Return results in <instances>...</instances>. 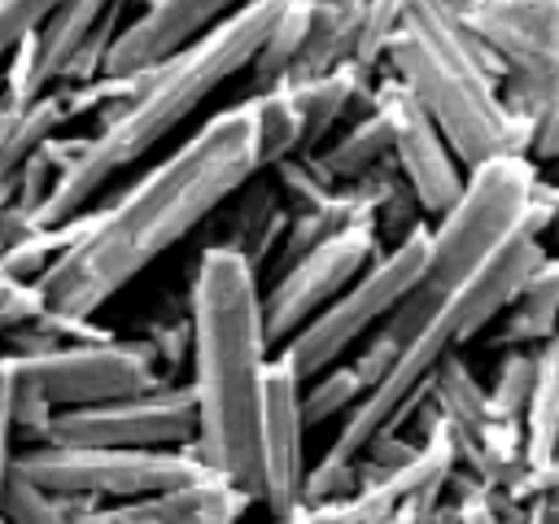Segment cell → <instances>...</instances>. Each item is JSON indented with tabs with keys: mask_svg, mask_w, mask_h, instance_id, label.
Returning <instances> with one entry per match:
<instances>
[{
	"mask_svg": "<svg viewBox=\"0 0 559 524\" xmlns=\"http://www.w3.org/2000/svg\"><path fill=\"white\" fill-rule=\"evenodd\" d=\"M253 96L197 122L166 157L131 179L109 201L79 214V236L35 279L44 310L96 319L140 271L192 236L253 175H262Z\"/></svg>",
	"mask_w": 559,
	"mask_h": 524,
	"instance_id": "obj_1",
	"label": "cell"
},
{
	"mask_svg": "<svg viewBox=\"0 0 559 524\" xmlns=\"http://www.w3.org/2000/svg\"><path fill=\"white\" fill-rule=\"evenodd\" d=\"M192 354L188 389L197 402V437L188 450L205 472L262 502V419L271 336L262 323L258 271L231 249L205 245L188 279Z\"/></svg>",
	"mask_w": 559,
	"mask_h": 524,
	"instance_id": "obj_2",
	"label": "cell"
},
{
	"mask_svg": "<svg viewBox=\"0 0 559 524\" xmlns=\"http://www.w3.org/2000/svg\"><path fill=\"white\" fill-rule=\"evenodd\" d=\"M288 9V0H245L227 13L210 35L166 57L162 66L135 74V87L100 114V127L87 135V148L61 170L44 205L35 210V227H61L74 214L92 210L96 192L140 157H148L162 140H170L227 79L253 66L266 31Z\"/></svg>",
	"mask_w": 559,
	"mask_h": 524,
	"instance_id": "obj_3",
	"label": "cell"
},
{
	"mask_svg": "<svg viewBox=\"0 0 559 524\" xmlns=\"http://www.w3.org/2000/svg\"><path fill=\"white\" fill-rule=\"evenodd\" d=\"M380 66L415 92L463 170L507 153L528 157L533 140L502 105L507 70L498 52L454 17L450 0H411Z\"/></svg>",
	"mask_w": 559,
	"mask_h": 524,
	"instance_id": "obj_4",
	"label": "cell"
},
{
	"mask_svg": "<svg viewBox=\"0 0 559 524\" xmlns=\"http://www.w3.org/2000/svg\"><path fill=\"white\" fill-rule=\"evenodd\" d=\"M537 166L528 157H493L463 175L459 201L428 231V275L424 284L445 293L459 288L480 262H489L511 236L524 231V214L533 205Z\"/></svg>",
	"mask_w": 559,
	"mask_h": 524,
	"instance_id": "obj_5",
	"label": "cell"
},
{
	"mask_svg": "<svg viewBox=\"0 0 559 524\" xmlns=\"http://www.w3.org/2000/svg\"><path fill=\"white\" fill-rule=\"evenodd\" d=\"M454 17L498 52L511 87L537 109L528 162H559V0H450Z\"/></svg>",
	"mask_w": 559,
	"mask_h": 524,
	"instance_id": "obj_6",
	"label": "cell"
},
{
	"mask_svg": "<svg viewBox=\"0 0 559 524\" xmlns=\"http://www.w3.org/2000/svg\"><path fill=\"white\" fill-rule=\"evenodd\" d=\"M432 231V227H428ZM428 231L393 245V249H380L367 271L332 301L323 306L297 336H288L280 345V358L297 371V380H314L319 371L336 367L362 336H371L393 310L402 297H411L424 275H428Z\"/></svg>",
	"mask_w": 559,
	"mask_h": 524,
	"instance_id": "obj_7",
	"label": "cell"
},
{
	"mask_svg": "<svg viewBox=\"0 0 559 524\" xmlns=\"http://www.w3.org/2000/svg\"><path fill=\"white\" fill-rule=\"evenodd\" d=\"M13 472L26 480L70 493V498H92L105 507L109 502H135L148 493L179 489L197 476H205L201 458L188 445L175 450H96V445H26L17 450Z\"/></svg>",
	"mask_w": 559,
	"mask_h": 524,
	"instance_id": "obj_8",
	"label": "cell"
},
{
	"mask_svg": "<svg viewBox=\"0 0 559 524\" xmlns=\"http://www.w3.org/2000/svg\"><path fill=\"white\" fill-rule=\"evenodd\" d=\"M197 437V402L188 384H162L153 393L57 410L48 445H96V450H175Z\"/></svg>",
	"mask_w": 559,
	"mask_h": 524,
	"instance_id": "obj_9",
	"label": "cell"
},
{
	"mask_svg": "<svg viewBox=\"0 0 559 524\" xmlns=\"http://www.w3.org/2000/svg\"><path fill=\"white\" fill-rule=\"evenodd\" d=\"M376 253H380L376 223H354L328 236L323 245H314L310 253H301L297 262H288L284 271H275V284L262 293V323L271 345L297 336L323 306H332L367 271Z\"/></svg>",
	"mask_w": 559,
	"mask_h": 524,
	"instance_id": "obj_10",
	"label": "cell"
},
{
	"mask_svg": "<svg viewBox=\"0 0 559 524\" xmlns=\"http://www.w3.org/2000/svg\"><path fill=\"white\" fill-rule=\"evenodd\" d=\"M35 380L44 384L48 402L57 410H74V406H100V402H118V397H135V393H153L162 384H170L153 358V349L135 336V341H79V345H61L44 358H22Z\"/></svg>",
	"mask_w": 559,
	"mask_h": 524,
	"instance_id": "obj_11",
	"label": "cell"
},
{
	"mask_svg": "<svg viewBox=\"0 0 559 524\" xmlns=\"http://www.w3.org/2000/svg\"><path fill=\"white\" fill-rule=\"evenodd\" d=\"M371 109L389 122V135H393V162L402 170V179L411 183V192L419 196L424 214L428 218H441L459 192H463V166L459 157L450 153L445 135L437 131V122L424 114V105L415 100V92L393 79L389 70L376 74V100Z\"/></svg>",
	"mask_w": 559,
	"mask_h": 524,
	"instance_id": "obj_12",
	"label": "cell"
},
{
	"mask_svg": "<svg viewBox=\"0 0 559 524\" xmlns=\"http://www.w3.org/2000/svg\"><path fill=\"white\" fill-rule=\"evenodd\" d=\"M245 0H144L109 44L105 74H144L210 35Z\"/></svg>",
	"mask_w": 559,
	"mask_h": 524,
	"instance_id": "obj_13",
	"label": "cell"
},
{
	"mask_svg": "<svg viewBox=\"0 0 559 524\" xmlns=\"http://www.w3.org/2000/svg\"><path fill=\"white\" fill-rule=\"evenodd\" d=\"M306 419H301V380L284 358H271L266 371V419H262V502L271 515L301 507L306 485Z\"/></svg>",
	"mask_w": 559,
	"mask_h": 524,
	"instance_id": "obj_14",
	"label": "cell"
},
{
	"mask_svg": "<svg viewBox=\"0 0 559 524\" xmlns=\"http://www.w3.org/2000/svg\"><path fill=\"white\" fill-rule=\"evenodd\" d=\"M249 507H253L249 493H240L236 485L205 472L179 489L100 507L92 524H240V515Z\"/></svg>",
	"mask_w": 559,
	"mask_h": 524,
	"instance_id": "obj_15",
	"label": "cell"
},
{
	"mask_svg": "<svg viewBox=\"0 0 559 524\" xmlns=\"http://www.w3.org/2000/svg\"><path fill=\"white\" fill-rule=\"evenodd\" d=\"M227 218H223V236L214 240L218 249H231L236 258H245L258 275L266 262H275L280 245H284V231L293 223V210L284 205L280 188L271 183V175H253L240 192L227 196Z\"/></svg>",
	"mask_w": 559,
	"mask_h": 524,
	"instance_id": "obj_16",
	"label": "cell"
},
{
	"mask_svg": "<svg viewBox=\"0 0 559 524\" xmlns=\"http://www.w3.org/2000/svg\"><path fill=\"white\" fill-rule=\"evenodd\" d=\"M288 92H293V105H297V118H301V148L314 153L332 135L336 122H345V118L354 122V118L371 114L376 70L362 66V61H345L332 74L310 79V83H297Z\"/></svg>",
	"mask_w": 559,
	"mask_h": 524,
	"instance_id": "obj_17",
	"label": "cell"
},
{
	"mask_svg": "<svg viewBox=\"0 0 559 524\" xmlns=\"http://www.w3.org/2000/svg\"><path fill=\"white\" fill-rule=\"evenodd\" d=\"M310 31L293 57V70L280 87H297L310 79L332 74L336 66L358 57V35H362V9L367 0H310Z\"/></svg>",
	"mask_w": 559,
	"mask_h": 524,
	"instance_id": "obj_18",
	"label": "cell"
},
{
	"mask_svg": "<svg viewBox=\"0 0 559 524\" xmlns=\"http://www.w3.org/2000/svg\"><path fill=\"white\" fill-rule=\"evenodd\" d=\"M555 454H559V327L546 345H537V371L524 410V467H542Z\"/></svg>",
	"mask_w": 559,
	"mask_h": 524,
	"instance_id": "obj_19",
	"label": "cell"
},
{
	"mask_svg": "<svg viewBox=\"0 0 559 524\" xmlns=\"http://www.w3.org/2000/svg\"><path fill=\"white\" fill-rule=\"evenodd\" d=\"M96 511H100V502L52 493V489L26 480L22 472H13L4 493H0V520L4 524H92Z\"/></svg>",
	"mask_w": 559,
	"mask_h": 524,
	"instance_id": "obj_20",
	"label": "cell"
},
{
	"mask_svg": "<svg viewBox=\"0 0 559 524\" xmlns=\"http://www.w3.org/2000/svg\"><path fill=\"white\" fill-rule=\"evenodd\" d=\"M57 131H66V109H61V96L48 87L35 105L17 109L9 127H0V188L17 183V175L31 162V153Z\"/></svg>",
	"mask_w": 559,
	"mask_h": 524,
	"instance_id": "obj_21",
	"label": "cell"
},
{
	"mask_svg": "<svg viewBox=\"0 0 559 524\" xmlns=\"http://www.w3.org/2000/svg\"><path fill=\"white\" fill-rule=\"evenodd\" d=\"M310 9H314L310 0H288V9L275 17V26L266 31V39H262L253 66L245 70V74H249V96L271 92V87H280V83L288 79L293 57H297V48H301V39H306V31H310Z\"/></svg>",
	"mask_w": 559,
	"mask_h": 524,
	"instance_id": "obj_22",
	"label": "cell"
},
{
	"mask_svg": "<svg viewBox=\"0 0 559 524\" xmlns=\"http://www.w3.org/2000/svg\"><path fill=\"white\" fill-rule=\"evenodd\" d=\"M319 157L328 162V170L341 179V183H354L362 179L371 166H380L384 157H393V135H389V122L371 109L362 118H354L328 148H319Z\"/></svg>",
	"mask_w": 559,
	"mask_h": 524,
	"instance_id": "obj_23",
	"label": "cell"
},
{
	"mask_svg": "<svg viewBox=\"0 0 559 524\" xmlns=\"http://www.w3.org/2000/svg\"><path fill=\"white\" fill-rule=\"evenodd\" d=\"M266 175H271V183L280 188V196H284V205L293 214L297 210H314V205H323V201H332L341 192V179L328 170V162L319 153H306V148H297L293 157L266 166Z\"/></svg>",
	"mask_w": 559,
	"mask_h": 524,
	"instance_id": "obj_24",
	"label": "cell"
},
{
	"mask_svg": "<svg viewBox=\"0 0 559 524\" xmlns=\"http://www.w3.org/2000/svg\"><path fill=\"white\" fill-rule=\"evenodd\" d=\"M74 236H79V214L70 223H61V227H35V231L0 245V275H9L17 284H35Z\"/></svg>",
	"mask_w": 559,
	"mask_h": 524,
	"instance_id": "obj_25",
	"label": "cell"
},
{
	"mask_svg": "<svg viewBox=\"0 0 559 524\" xmlns=\"http://www.w3.org/2000/svg\"><path fill=\"white\" fill-rule=\"evenodd\" d=\"M367 384L358 380V371L349 362H336L328 371H319L314 380L301 384V419L306 428H319L328 419H345L358 402H362Z\"/></svg>",
	"mask_w": 559,
	"mask_h": 524,
	"instance_id": "obj_26",
	"label": "cell"
},
{
	"mask_svg": "<svg viewBox=\"0 0 559 524\" xmlns=\"http://www.w3.org/2000/svg\"><path fill=\"white\" fill-rule=\"evenodd\" d=\"M253 109H258V144H262V162L275 166V162H284V157H293V153L301 148V118H297L293 92H288V87L258 92V96H253Z\"/></svg>",
	"mask_w": 559,
	"mask_h": 524,
	"instance_id": "obj_27",
	"label": "cell"
},
{
	"mask_svg": "<svg viewBox=\"0 0 559 524\" xmlns=\"http://www.w3.org/2000/svg\"><path fill=\"white\" fill-rule=\"evenodd\" d=\"M140 341L153 349L162 376H166L170 367L188 362V354H192V314H188V297H183V301L170 297V301H162L153 314H144ZM166 380H170V376H166Z\"/></svg>",
	"mask_w": 559,
	"mask_h": 524,
	"instance_id": "obj_28",
	"label": "cell"
},
{
	"mask_svg": "<svg viewBox=\"0 0 559 524\" xmlns=\"http://www.w3.org/2000/svg\"><path fill=\"white\" fill-rule=\"evenodd\" d=\"M533 371H537V349H507L489 389V410L507 424L524 428V410H528V393H533Z\"/></svg>",
	"mask_w": 559,
	"mask_h": 524,
	"instance_id": "obj_29",
	"label": "cell"
},
{
	"mask_svg": "<svg viewBox=\"0 0 559 524\" xmlns=\"http://www.w3.org/2000/svg\"><path fill=\"white\" fill-rule=\"evenodd\" d=\"M4 358H9V380H13V428H17V441L39 445L48 437V424H52L57 406L48 402L44 384L35 380V371L22 358H13V354H4Z\"/></svg>",
	"mask_w": 559,
	"mask_h": 524,
	"instance_id": "obj_30",
	"label": "cell"
},
{
	"mask_svg": "<svg viewBox=\"0 0 559 524\" xmlns=\"http://www.w3.org/2000/svg\"><path fill=\"white\" fill-rule=\"evenodd\" d=\"M559 327V301H546V297H528L520 293L507 314H502V332H498V345H511V349H537L555 336Z\"/></svg>",
	"mask_w": 559,
	"mask_h": 524,
	"instance_id": "obj_31",
	"label": "cell"
},
{
	"mask_svg": "<svg viewBox=\"0 0 559 524\" xmlns=\"http://www.w3.org/2000/svg\"><path fill=\"white\" fill-rule=\"evenodd\" d=\"M419 231H428V214H424L419 196L411 192V183L402 179V183L376 205V240H380V249H393V245H402V240H411V236H419Z\"/></svg>",
	"mask_w": 559,
	"mask_h": 524,
	"instance_id": "obj_32",
	"label": "cell"
},
{
	"mask_svg": "<svg viewBox=\"0 0 559 524\" xmlns=\"http://www.w3.org/2000/svg\"><path fill=\"white\" fill-rule=\"evenodd\" d=\"M406 4H411V0H367V9H362V35H358V57H354V61L380 70L389 39L402 31Z\"/></svg>",
	"mask_w": 559,
	"mask_h": 524,
	"instance_id": "obj_33",
	"label": "cell"
},
{
	"mask_svg": "<svg viewBox=\"0 0 559 524\" xmlns=\"http://www.w3.org/2000/svg\"><path fill=\"white\" fill-rule=\"evenodd\" d=\"M358 493V467L332 454H319L314 467H306V485H301V502H328V498H345Z\"/></svg>",
	"mask_w": 559,
	"mask_h": 524,
	"instance_id": "obj_34",
	"label": "cell"
},
{
	"mask_svg": "<svg viewBox=\"0 0 559 524\" xmlns=\"http://www.w3.org/2000/svg\"><path fill=\"white\" fill-rule=\"evenodd\" d=\"M61 0H0V66L13 57V48L48 22V13L57 9Z\"/></svg>",
	"mask_w": 559,
	"mask_h": 524,
	"instance_id": "obj_35",
	"label": "cell"
},
{
	"mask_svg": "<svg viewBox=\"0 0 559 524\" xmlns=\"http://www.w3.org/2000/svg\"><path fill=\"white\" fill-rule=\"evenodd\" d=\"M397 354H402V349H397V345L376 327L371 336H362V341H358V354L349 358V367H354V371H358V380L371 389V384H380V380L393 371Z\"/></svg>",
	"mask_w": 559,
	"mask_h": 524,
	"instance_id": "obj_36",
	"label": "cell"
},
{
	"mask_svg": "<svg viewBox=\"0 0 559 524\" xmlns=\"http://www.w3.org/2000/svg\"><path fill=\"white\" fill-rule=\"evenodd\" d=\"M17 463V428H13V380H9V358L0 354V493L13 476Z\"/></svg>",
	"mask_w": 559,
	"mask_h": 524,
	"instance_id": "obj_37",
	"label": "cell"
},
{
	"mask_svg": "<svg viewBox=\"0 0 559 524\" xmlns=\"http://www.w3.org/2000/svg\"><path fill=\"white\" fill-rule=\"evenodd\" d=\"M44 310V301H39V293H35V284H17V279H9V275H0V319L13 327V323H26V319H35Z\"/></svg>",
	"mask_w": 559,
	"mask_h": 524,
	"instance_id": "obj_38",
	"label": "cell"
},
{
	"mask_svg": "<svg viewBox=\"0 0 559 524\" xmlns=\"http://www.w3.org/2000/svg\"><path fill=\"white\" fill-rule=\"evenodd\" d=\"M306 524H367V511H362L358 493H345V498L310 502L306 507Z\"/></svg>",
	"mask_w": 559,
	"mask_h": 524,
	"instance_id": "obj_39",
	"label": "cell"
},
{
	"mask_svg": "<svg viewBox=\"0 0 559 524\" xmlns=\"http://www.w3.org/2000/svg\"><path fill=\"white\" fill-rule=\"evenodd\" d=\"M524 293H528V297H546V301H559V253H546V258L537 262V271L528 275Z\"/></svg>",
	"mask_w": 559,
	"mask_h": 524,
	"instance_id": "obj_40",
	"label": "cell"
},
{
	"mask_svg": "<svg viewBox=\"0 0 559 524\" xmlns=\"http://www.w3.org/2000/svg\"><path fill=\"white\" fill-rule=\"evenodd\" d=\"M533 201H537V205H542V214H546V236H550V240H559V183H555V179H546V175H537Z\"/></svg>",
	"mask_w": 559,
	"mask_h": 524,
	"instance_id": "obj_41",
	"label": "cell"
},
{
	"mask_svg": "<svg viewBox=\"0 0 559 524\" xmlns=\"http://www.w3.org/2000/svg\"><path fill=\"white\" fill-rule=\"evenodd\" d=\"M293 511H297V507H293ZM293 511H284V515H271L266 524H293Z\"/></svg>",
	"mask_w": 559,
	"mask_h": 524,
	"instance_id": "obj_42",
	"label": "cell"
},
{
	"mask_svg": "<svg viewBox=\"0 0 559 524\" xmlns=\"http://www.w3.org/2000/svg\"><path fill=\"white\" fill-rule=\"evenodd\" d=\"M293 524H306V502H301V507L293 511Z\"/></svg>",
	"mask_w": 559,
	"mask_h": 524,
	"instance_id": "obj_43",
	"label": "cell"
},
{
	"mask_svg": "<svg viewBox=\"0 0 559 524\" xmlns=\"http://www.w3.org/2000/svg\"><path fill=\"white\" fill-rule=\"evenodd\" d=\"M546 170H550V175H546V179H555V183H559V162H550V166H546Z\"/></svg>",
	"mask_w": 559,
	"mask_h": 524,
	"instance_id": "obj_44",
	"label": "cell"
},
{
	"mask_svg": "<svg viewBox=\"0 0 559 524\" xmlns=\"http://www.w3.org/2000/svg\"><path fill=\"white\" fill-rule=\"evenodd\" d=\"M4 332H9V323H4V319H0V336H4Z\"/></svg>",
	"mask_w": 559,
	"mask_h": 524,
	"instance_id": "obj_45",
	"label": "cell"
},
{
	"mask_svg": "<svg viewBox=\"0 0 559 524\" xmlns=\"http://www.w3.org/2000/svg\"><path fill=\"white\" fill-rule=\"evenodd\" d=\"M0 524H4V520H0Z\"/></svg>",
	"mask_w": 559,
	"mask_h": 524,
	"instance_id": "obj_46",
	"label": "cell"
}]
</instances>
